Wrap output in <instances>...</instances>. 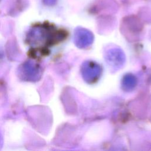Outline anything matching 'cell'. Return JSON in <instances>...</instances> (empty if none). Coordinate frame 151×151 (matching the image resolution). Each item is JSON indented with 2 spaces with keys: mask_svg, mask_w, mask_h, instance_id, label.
I'll return each instance as SVG.
<instances>
[{
  "mask_svg": "<svg viewBox=\"0 0 151 151\" xmlns=\"http://www.w3.org/2000/svg\"><path fill=\"white\" fill-rule=\"evenodd\" d=\"M2 145H3V138H2V135L0 133V149L2 147Z\"/></svg>",
  "mask_w": 151,
  "mask_h": 151,
  "instance_id": "cell-3",
  "label": "cell"
},
{
  "mask_svg": "<svg viewBox=\"0 0 151 151\" xmlns=\"http://www.w3.org/2000/svg\"><path fill=\"white\" fill-rule=\"evenodd\" d=\"M57 0H42L43 4L48 6H52L56 4Z\"/></svg>",
  "mask_w": 151,
  "mask_h": 151,
  "instance_id": "cell-2",
  "label": "cell"
},
{
  "mask_svg": "<svg viewBox=\"0 0 151 151\" xmlns=\"http://www.w3.org/2000/svg\"><path fill=\"white\" fill-rule=\"evenodd\" d=\"M17 74L18 77L23 81L35 82L40 79L42 71L37 63L32 61H27L18 67Z\"/></svg>",
  "mask_w": 151,
  "mask_h": 151,
  "instance_id": "cell-1",
  "label": "cell"
}]
</instances>
